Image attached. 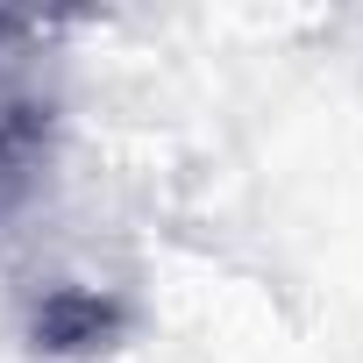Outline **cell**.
Segmentation results:
<instances>
[{
  "label": "cell",
  "mask_w": 363,
  "mask_h": 363,
  "mask_svg": "<svg viewBox=\"0 0 363 363\" xmlns=\"http://www.w3.org/2000/svg\"><path fill=\"white\" fill-rule=\"evenodd\" d=\"M65 121V79H57V22L0 15V207L22 200Z\"/></svg>",
  "instance_id": "1"
},
{
  "label": "cell",
  "mask_w": 363,
  "mask_h": 363,
  "mask_svg": "<svg viewBox=\"0 0 363 363\" xmlns=\"http://www.w3.org/2000/svg\"><path fill=\"white\" fill-rule=\"evenodd\" d=\"M121 299H107V292H86V285H57V292H43L36 299V320H29V335H36V349L43 356H93V349H107L114 335H121Z\"/></svg>",
  "instance_id": "2"
}]
</instances>
